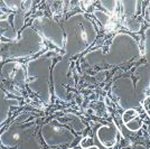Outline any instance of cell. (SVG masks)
Returning <instances> with one entry per match:
<instances>
[{
    "instance_id": "6da1fadb",
    "label": "cell",
    "mask_w": 150,
    "mask_h": 149,
    "mask_svg": "<svg viewBox=\"0 0 150 149\" xmlns=\"http://www.w3.org/2000/svg\"><path fill=\"white\" fill-rule=\"evenodd\" d=\"M139 44L131 35L118 33L112 37L105 50H95L84 55V61L88 65H111L118 66L133 62L140 57Z\"/></svg>"
},
{
    "instance_id": "7a4b0ae2",
    "label": "cell",
    "mask_w": 150,
    "mask_h": 149,
    "mask_svg": "<svg viewBox=\"0 0 150 149\" xmlns=\"http://www.w3.org/2000/svg\"><path fill=\"white\" fill-rule=\"evenodd\" d=\"M134 74L137 77L136 85L132 81V74H129L118 77L111 87V93L123 110L136 109L140 106L150 87V68L147 64L138 66Z\"/></svg>"
},
{
    "instance_id": "3957f363",
    "label": "cell",
    "mask_w": 150,
    "mask_h": 149,
    "mask_svg": "<svg viewBox=\"0 0 150 149\" xmlns=\"http://www.w3.org/2000/svg\"><path fill=\"white\" fill-rule=\"evenodd\" d=\"M63 31L65 34L64 50L69 57L86 50L98 37L92 20L82 13L71 15L64 23Z\"/></svg>"
},
{
    "instance_id": "277c9868",
    "label": "cell",
    "mask_w": 150,
    "mask_h": 149,
    "mask_svg": "<svg viewBox=\"0 0 150 149\" xmlns=\"http://www.w3.org/2000/svg\"><path fill=\"white\" fill-rule=\"evenodd\" d=\"M57 54L53 50H47L44 54L30 60L26 66V80L27 87L31 92L37 95L45 106L50 104V76L52 65Z\"/></svg>"
},
{
    "instance_id": "5b68a950",
    "label": "cell",
    "mask_w": 150,
    "mask_h": 149,
    "mask_svg": "<svg viewBox=\"0 0 150 149\" xmlns=\"http://www.w3.org/2000/svg\"><path fill=\"white\" fill-rule=\"evenodd\" d=\"M44 48V39L31 26L25 27L20 37L15 43H8L4 47L6 58H25L36 54Z\"/></svg>"
},
{
    "instance_id": "8992f818",
    "label": "cell",
    "mask_w": 150,
    "mask_h": 149,
    "mask_svg": "<svg viewBox=\"0 0 150 149\" xmlns=\"http://www.w3.org/2000/svg\"><path fill=\"white\" fill-rule=\"evenodd\" d=\"M71 60L69 56L62 57L54 67L52 68V77L54 84V94L61 101H66L69 99L67 87L73 85V76L71 72Z\"/></svg>"
},
{
    "instance_id": "52a82bcc",
    "label": "cell",
    "mask_w": 150,
    "mask_h": 149,
    "mask_svg": "<svg viewBox=\"0 0 150 149\" xmlns=\"http://www.w3.org/2000/svg\"><path fill=\"white\" fill-rule=\"evenodd\" d=\"M31 27L39 33L42 37L46 38L57 48H64L65 34L59 24L47 16H39L31 21Z\"/></svg>"
},
{
    "instance_id": "ba28073f",
    "label": "cell",
    "mask_w": 150,
    "mask_h": 149,
    "mask_svg": "<svg viewBox=\"0 0 150 149\" xmlns=\"http://www.w3.org/2000/svg\"><path fill=\"white\" fill-rule=\"evenodd\" d=\"M40 135L48 146H64L75 140V135L61 122H47L43 124Z\"/></svg>"
},
{
    "instance_id": "9c48e42d",
    "label": "cell",
    "mask_w": 150,
    "mask_h": 149,
    "mask_svg": "<svg viewBox=\"0 0 150 149\" xmlns=\"http://www.w3.org/2000/svg\"><path fill=\"white\" fill-rule=\"evenodd\" d=\"M119 129L114 122H110L108 124L100 126L99 129L95 132L96 140L108 149H111L117 143Z\"/></svg>"
},
{
    "instance_id": "30bf717a",
    "label": "cell",
    "mask_w": 150,
    "mask_h": 149,
    "mask_svg": "<svg viewBox=\"0 0 150 149\" xmlns=\"http://www.w3.org/2000/svg\"><path fill=\"white\" fill-rule=\"evenodd\" d=\"M1 74L6 79H11L13 81L24 83L26 81L23 66L17 62H7L1 67Z\"/></svg>"
},
{
    "instance_id": "8fae6325",
    "label": "cell",
    "mask_w": 150,
    "mask_h": 149,
    "mask_svg": "<svg viewBox=\"0 0 150 149\" xmlns=\"http://www.w3.org/2000/svg\"><path fill=\"white\" fill-rule=\"evenodd\" d=\"M19 106V101L13 98H9L7 93L0 87V124L8 119L11 106Z\"/></svg>"
},
{
    "instance_id": "7c38bea8",
    "label": "cell",
    "mask_w": 150,
    "mask_h": 149,
    "mask_svg": "<svg viewBox=\"0 0 150 149\" xmlns=\"http://www.w3.org/2000/svg\"><path fill=\"white\" fill-rule=\"evenodd\" d=\"M120 5H122L125 18H133L138 13V8L140 2L139 1H120Z\"/></svg>"
},
{
    "instance_id": "4fadbf2b",
    "label": "cell",
    "mask_w": 150,
    "mask_h": 149,
    "mask_svg": "<svg viewBox=\"0 0 150 149\" xmlns=\"http://www.w3.org/2000/svg\"><path fill=\"white\" fill-rule=\"evenodd\" d=\"M0 35L10 40H17L18 38V33L13 29V27H9L7 20H0Z\"/></svg>"
},
{
    "instance_id": "5bb4252c",
    "label": "cell",
    "mask_w": 150,
    "mask_h": 149,
    "mask_svg": "<svg viewBox=\"0 0 150 149\" xmlns=\"http://www.w3.org/2000/svg\"><path fill=\"white\" fill-rule=\"evenodd\" d=\"M63 118L65 119V120H67V123L72 127V129L75 131H77V132H81L85 129V126L84 123L82 122V120L77 116H75V114H72V113H69V114H66V116H64Z\"/></svg>"
},
{
    "instance_id": "9a60e30c",
    "label": "cell",
    "mask_w": 150,
    "mask_h": 149,
    "mask_svg": "<svg viewBox=\"0 0 150 149\" xmlns=\"http://www.w3.org/2000/svg\"><path fill=\"white\" fill-rule=\"evenodd\" d=\"M96 141L98 140H95L93 137L86 136L82 138V140L80 141V147L82 149H108L103 147L100 143H96Z\"/></svg>"
},
{
    "instance_id": "2e32d148",
    "label": "cell",
    "mask_w": 150,
    "mask_h": 149,
    "mask_svg": "<svg viewBox=\"0 0 150 149\" xmlns=\"http://www.w3.org/2000/svg\"><path fill=\"white\" fill-rule=\"evenodd\" d=\"M123 26L131 33H139L140 29H141V24L136 17H133V18H125Z\"/></svg>"
},
{
    "instance_id": "e0dca14e",
    "label": "cell",
    "mask_w": 150,
    "mask_h": 149,
    "mask_svg": "<svg viewBox=\"0 0 150 149\" xmlns=\"http://www.w3.org/2000/svg\"><path fill=\"white\" fill-rule=\"evenodd\" d=\"M25 15H26V11H21V10H18L17 13L13 15V29L16 31H19L24 27V25H25Z\"/></svg>"
},
{
    "instance_id": "ac0fdd59",
    "label": "cell",
    "mask_w": 150,
    "mask_h": 149,
    "mask_svg": "<svg viewBox=\"0 0 150 149\" xmlns=\"http://www.w3.org/2000/svg\"><path fill=\"white\" fill-rule=\"evenodd\" d=\"M93 15H94V17L102 24V26H104V27H106V26L110 24V21H111V16H110V13H105V11H103V10L94 9Z\"/></svg>"
},
{
    "instance_id": "d6986e66",
    "label": "cell",
    "mask_w": 150,
    "mask_h": 149,
    "mask_svg": "<svg viewBox=\"0 0 150 149\" xmlns=\"http://www.w3.org/2000/svg\"><path fill=\"white\" fill-rule=\"evenodd\" d=\"M125 126L127 127L128 130L132 131V132H136V131H139L141 128H142L144 121H142V119L140 118V116H137L136 118L131 119L129 122L125 123Z\"/></svg>"
},
{
    "instance_id": "ffe728a7",
    "label": "cell",
    "mask_w": 150,
    "mask_h": 149,
    "mask_svg": "<svg viewBox=\"0 0 150 149\" xmlns=\"http://www.w3.org/2000/svg\"><path fill=\"white\" fill-rule=\"evenodd\" d=\"M144 57L147 65L150 68V27L144 31Z\"/></svg>"
},
{
    "instance_id": "44dd1931",
    "label": "cell",
    "mask_w": 150,
    "mask_h": 149,
    "mask_svg": "<svg viewBox=\"0 0 150 149\" xmlns=\"http://www.w3.org/2000/svg\"><path fill=\"white\" fill-rule=\"evenodd\" d=\"M137 116H139L137 109H128V110H125V112L122 113V122L127 123L131 119L136 118Z\"/></svg>"
},
{
    "instance_id": "7402d4cb",
    "label": "cell",
    "mask_w": 150,
    "mask_h": 149,
    "mask_svg": "<svg viewBox=\"0 0 150 149\" xmlns=\"http://www.w3.org/2000/svg\"><path fill=\"white\" fill-rule=\"evenodd\" d=\"M100 4L104 9L108 10L109 13H114L117 7H118L117 5H119V1H114V0H111V1H100Z\"/></svg>"
},
{
    "instance_id": "603a6c76",
    "label": "cell",
    "mask_w": 150,
    "mask_h": 149,
    "mask_svg": "<svg viewBox=\"0 0 150 149\" xmlns=\"http://www.w3.org/2000/svg\"><path fill=\"white\" fill-rule=\"evenodd\" d=\"M142 106H144V111L147 112L148 117L150 118V95H146V98L142 100Z\"/></svg>"
},
{
    "instance_id": "cb8c5ba5",
    "label": "cell",
    "mask_w": 150,
    "mask_h": 149,
    "mask_svg": "<svg viewBox=\"0 0 150 149\" xmlns=\"http://www.w3.org/2000/svg\"><path fill=\"white\" fill-rule=\"evenodd\" d=\"M7 6L9 8H13V9H17V8H20V7H17L16 5H21L23 1H5Z\"/></svg>"
},
{
    "instance_id": "d4e9b609",
    "label": "cell",
    "mask_w": 150,
    "mask_h": 149,
    "mask_svg": "<svg viewBox=\"0 0 150 149\" xmlns=\"http://www.w3.org/2000/svg\"><path fill=\"white\" fill-rule=\"evenodd\" d=\"M4 58H6V57H5V54H4V48H1V50H0V62H1Z\"/></svg>"
},
{
    "instance_id": "484cf974",
    "label": "cell",
    "mask_w": 150,
    "mask_h": 149,
    "mask_svg": "<svg viewBox=\"0 0 150 149\" xmlns=\"http://www.w3.org/2000/svg\"><path fill=\"white\" fill-rule=\"evenodd\" d=\"M147 15H148L149 20H150V1L148 2V6H147Z\"/></svg>"
},
{
    "instance_id": "4316f807",
    "label": "cell",
    "mask_w": 150,
    "mask_h": 149,
    "mask_svg": "<svg viewBox=\"0 0 150 149\" xmlns=\"http://www.w3.org/2000/svg\"><path fill=\"white\" fill-rule=\"evenodd\" d=\"M69 149H74V148H69Z\"/></svg>"
}]
</instances>
